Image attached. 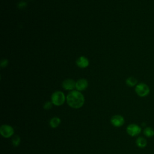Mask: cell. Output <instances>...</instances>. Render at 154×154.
<instances>
[{"label": "cell", "mask_w": 154, "mask_h": 154, "mask_svg": "<svg viewBox=\"0 0 154 154\" xmlns=\"http://www.w3.org/2000/svg\"><path fill=\"white\" fill-rule=\"evenodd\" d=\"M143 134L147 138H151L154 136V129L150 126H146L143 131Z\"/></svg>", "instance_id": "cell-12"}, {"label": "cell", "mask_w": 154, "mask_h": 154, "mask_svg": "<svg viewBox=\"0 0 154 154\" xmlns=\"http://www.w3.org/2000/svg\"><path fill=\"white\" fill-rule=\"evenodd\" d=\"M66 102L70 107L74 109H78L84 105L85 98L79 91L72 90L67 94Z\"/></svg>", "instance_id": "cell-1"}, {"label": "cell", "mask_w": 154, "mask_h": 154, "mask_svg": "<svg viewBox=\"0 0 154 154\" xmlns=\"http://www.w3.org/2000/svg\"><path fill=\"white\" fill-rule=\"evenodd\" d=\"M61 123V119L58 117H54L49 120V125L52 128H57Z\"/></svg>", "instance_id": "cell-11"}, {"label": "cell", "mask_w": 154, "mask_h": 154, "mask_svg": "<svg viewBox=\"0 0 154 154\" xmlns=\"http://www.w3.org/2000/svg\"><path fill=\"white\" fill-rule=\"evenodd\" d=\"M8 64V61L7 60H2L1 61V66L4 67H5Z\"/></svg>", "instance_id": "cell-16"}, {"label": "cell", "mask_w": 154, "mask_h": 154, "mask_svg": "<svg viewBox=\"0 0 154 154\" xmlns=\"http://www.w3.org/2000/svg\"><path fill=\"white\" fill-rule=\"evenodd\" d=\"M126 84L128 86L130 87H132L136 86L138 84V81L135 78L131 76L128 78L126 79Z\"/></svg>", "instance_id": "cell-13"}, {"label": "cell", "mask_w": 154, "mask_h": 154, "mask_svg": "<svg viewBox=\"0 0 154 154\" xmlns=\"http://www.w3.org/2000/svg\"><path fill=\"white\" fill-rule=\"evenodd\" d=\"M88 87V81L85 79H80L76 82L75 88L78 91H83Z\"/></svg>", "instance_id": "cell-8"}, {"label": "cell", "mask_w": 154, "mask_h": 154, "mask_svg": "<svg viewBox=\"0 0 154 154\" xmlns=\"http://www.w3.org/2000/svg\"><path fill=\"white\" fill-rule=\"evenodd\" d=\"M111 125L116 128H119L122 126L125 122L124 117L120 114H116L113 116L110 120Z\"/></svg>", "instance_id": "cell-6"}, {"label": "cell", "mask_w": 154, "mask_h": 154, "mask_svg": "<svg viewBox=\"0 0 154 154\" xmlns=\"http://www.w3.org/2000/svg\"><path fill=\"white\" fill-rule=\"evenodd\" d=\"M126 131L129 136L134 137L139 135L142 131V129L141 127L137 124L131 123L127 126Z\"/></svg>", "instance_id": "cell-4"}, {"label": "cell", "mask_w": 154, "mask_h": 154, "mask_svg": "<svg viewBox=\"0 0 154 154\" xmlns=\"http://www.w3.org/2000/svg\"><path fill=\"white\" fill-rule=\"evenodd\" d=\"M66 100V97L64 93L61 91H56L51 95V102L55 106L62 105Z\"/></svg>", "instance_id": "cell-3"}, {"label": "cell", "mask_w": 154, "mask_h": 154, "mask_svg": "<svg viewBox=\"0 0 154 154\" xmlns=\"http://www.w3.org/2000/svg\"><path fill=\"white\" fill-rule=\"evenodd\" d=\"M12 144L14 147H17L20 143V137L18 135H14L11 140Z\"/></svg>", "instance_id": "cell-14"}, {"label": "cell", "mask_w": 154, "mask_h": 154, "mask_svg": "<svg viewBox=\"0 0 154 154\" xmlns=\"http://www.w3.org/2000/svg\"><path fill=\"white\" fill-rule=\"evenodd\" d=\"M135 144L137 147L141 149L145 148L147 145V140L143 137H138L135 140Z\"/></svg>", "instance_id": "cell-10"}, {"label": "cell", "mask_w": 154, "mask_h": 154, "mask_svg": "<svg viewBox=\"0 0 154 154\" xmlns=\"http://www.w3.org/2000/svg\"><path fill=\"white\" fill-rule=\"evenodd\" d=\"M52 105H53V103H52V102L47 101L43 105V108L45 109H46V110H49V109H50L52 108Z\"/></svg>", "instance_id": "cell-15"}, {"label": "cell", "mask_w": 154, "mask_h": 154, "mask_svg": "<svg viewBox=\"0 0 154 154\" xmlns=\"http://www.w3.org/2000/svg\"><path fill=\"white\" fill-rule=\"evenodd\" d=\"M135 91L139 97H144L149 94L150 90L147 84L144 82H140L135 86Z\"/></svg>", "instance_id": "cell-2"}, {"label": "cell", "mask_w": 154, "mask_h": 154, "mask_svg": "<svg viewBox=\"0 0 154 154\" xmlns=\"http://www.w3.org/2000/svg\"><path fill=\"white\" fill-rule=\"evenodd\" d=\"M14 130L13 128L7 124L2 125L0 127V134L5 138H8L14 135Z\"/></svg>", "instance_id": "cell-5"}, {"label": "cell", "mask_w": 154, "mask_h": 154, "mask_svg": "<svg viewBox=\"0 0 154 154\" xmlns=\"http://www.w3.org/2000/svg\"><path fill=\"white\" fill-rule=\"evenodd\" d=\"M76 63V65L79 67L85 68L88 66L89 61L86 57H85L84 56H81L77 59Z\"/></svg>", "instance_id": "cell-9"}, {"label": "cell", "mask_w": 154, "mask_h": 154, "mask_svg": "<svg viewBox=\"0 0 154 154\" xmlns=\"http://www.w3.org/2000/svg\"><path fill=\"white\" fill-rule=\"evenodd\" d=\"M63 88L66 90H73L76 86V82L72 79L64 80L62 84Z\"/></svg>", "instance_id": "cell-7"}]
</instances>
